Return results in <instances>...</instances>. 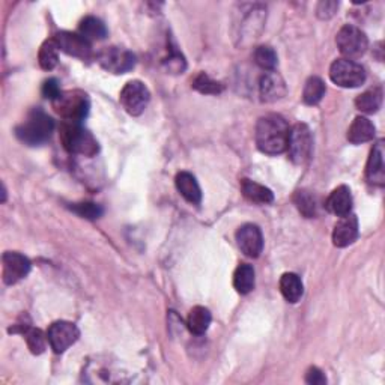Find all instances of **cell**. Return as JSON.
Segmentation results:
<instances>
[{
    "label": "cell",
    "instance_id": "6da1fadb",
    "mask_svg": "<svg viewBox=\"0 0 385 385\" xmlns=\"http://www.w3.org/2000/svg\"><path fill=\"white\" fill-rule=\"evenodd\" d=\"M289 134L291 128L280 115L262 116L256 124V145L268 155H278L287 151Z\"/></svg>",
    "mask_w": 385,
    "mask_h": 385
},
{
    "label": "cell",
    "instance_id": "7a4b0ae2",
    "mask_svg": "<svg viewBox=\"0 0 385 385\" xmlns=\"http://www.w3.org/2000/svg\"><path fill=\"white\" fill-rule=\"evenodd\" d=\"M55 129V120L41 109H33L21 124L15 128V134L23 143L39 146L48 142Z\"/></svg>",
    "mask_w": 385,
    "mask_h": 385
},
{
    "label": "cell",
    "instance_id": "3957f363",
    "mask_svg": "<svg viewBox=\"0 0 385 385\" xmlns=\"http://www.w3.org/2000/svg\"><path fill=\"white\" fill-rule=\"evenodd\" d=\"M60 140L68 152L77 155L93 156L100 150L96 138L80 125V122L65 120L60 127Z\"/></svg>",
    "mask_w": 385,
    "mask_h": 385
},
{
    "label": "cell",
    "instance_id": "277c9868",
    "mask_svg": "<svg viewBox=\"0 0 385 385\" xmlns=\"http://www.w3.org/2000/svg\"><path fill=\"white\" fill-rule=\"evenodd\" d=\"M53 107L66 122H82L89 113L91 102L89 96L82 91H66L53 101Z\"/></svg>",
    "mask_w": 385,
    "mask_h": 385
},
{
    "label": "cell",
    "instance_id": "5b68a950",
    "mask_svg": "<svg viewBox=\"0 0 385 385\" xmlns=\"http://www.w3.org/2000/svg\"><path fill=\"white\" fill-rule=\"evenodd\" d=\"M336 42L340 53L346 56L345 59L349 60L361 57L366 53L367 47H369V39H367L366 33L352 24H346L339 30Z\"/></svg>",
    "mask_w": 385,
    "mask_h": 385
},
{
    "label": "cell",
    "instance_id": "8992f818",
    "mask_svg": "<svg viewBox=\"0 0 385 385\" xmlns=\"http://www.w3.org/2000/svg\"><path fill=\"white\" fill-rule=\"evenodd\" d=\"M287 151L291 160L298 165H303L310 160L313 151V137L307 125L296 124L294 128H291Z\"/></svg>",
    "mask_w": 385,
    "mask_h": 385
},
{
    "label": "cell",
    "instance_id": "52a82bcc",
    "mask_svg": "<svg viewBox=\"0 0 385 385\" xmlns=\"http://www.w3.org/2000/svg\"><path fill=\"white\" fill-rule=\"evenodd\" d=\"M330 78L340 87H358L366 82V71L354 60L337 59L330 68Z\"/></svg>",
    "mask_w": 385,
    "mask_h": 385
},
{
    "label": "cell",
    "instance_id": "ba28073f",
    "mask_svg": "<svg viewBox=\"0 0 385 385\" xmlns=\"http://www.w3.org/2000/svg\"><path fill=\"white\" fill-rule=\"evenodd\" d=\"M151 100V93L150 89H147L146 84L138 82V80H133L128 82L124 89L120 91V96L119 101L131 116H138L142 115L145 111V109L147 107Z\"/></svg>",
    "mask_w": 385,
    "mask_h": 385
},
{
    "label": "cell",
    "instance_id": "9c48e42d",
    "mask_svg": "<svg viewBox=\"0 0 385 385\" xmlns=\"http://www.w3.org/2000/svg\"><path fill=\"white\" fill-rule=\"evenodd\" d=\"M80 336V331L75 327V323L68 321H57L51 323L47 331L48 345L56 354L65 352L69 346H73Z\"/></svg>",
    "mask_w": 385,
    "mask_h": 385
},
{
    "label": "cell",
    "instance_id": "30bf717a",
    "mask_svg": "<svg viewBox=\"0 0 385 385\" xmlns=\"http://www.w3.org/2000/svg\"><path fill=\"white\" fill-rule=\"evenodd\" d=\"M98 64L113 74H125L136 65V57L131 51L120 47H110L98 55Z\"/></svg>",
    "mask_w": 385,
    "mask_h": 385
},
{
    "label": "cell",
    "instance_id": "8fae6325",
    "mask_svg": "<svg viewBox=\"0 0 385 385\" xmlns=\"http://www.w3.org/2000/svg\"><path fill=\"white\" fill-rule=\"evenodd\" d=\"M55 41L57 42L59 50L64 53L87 60L92 56V46L91 42L86 38H83L80 33H73V32H60L55 37Z\"/></svg>",
    "mask_w": 385,
    "mask_h": 385
},
{
    "label": "cell",
    "instance_id": "7c38bea8",
    "mask_svg": "<svg viewBox=\"0 0 385 385\" xmlns=\"http://www.w3.org/2000/svg\"><path fill=\"white\" fill-rule=\"evenodd\" d=\"M236 244L247 258L256 259L264 250V236L256 224H244L236 232Z\"/></svg>",
    "mask_w": 385,
    "mask_h": 385
},
{
    "label": "cell",
    "instance_id": "4fadbf2b",
    "mask_svg": "<svg viewBox=\"0 0 385 385\" xmlns=\"http://www.w3.org/2000/svg\"><path fill=\"white\" fill-rule=\"evenodd\" d=\"M2 276L6 285H15L28 276L30 271V260L17 251H6L2 258Z\"/></svg>",
    "mask_w": 385,
    "mask_h": 385
},
{
    "label": "cell",
    "instance_id": "5bb4252c",
    "mask_svg": "<svg viewBox=\"0 0 385 385\" xmlns=\"http://www.w3.org/2000/svg\"><path fill=\"white\" fill-rule=\"evenodd\" d=\"M259 93L262 101L265 102H276L282 100L286 95V83L283 77L274 71L265 73L259 82Z\"/></svg>",
    "mask_w": 385,
    "mask_h": 385
},
{
    "label": "cell",
    "instance_id": "9a60e30c",
    "mask_svg": "<svg viewBox=\"0 0 385 385\" xmlns=\"http://www.w3.org/2000/svg\"><path fill=\"white\" fill-rule=\"evenodd\" d=\"M358 238V220L354 214L340 217L332 231V244L336 247H348Z\"/></svg>",
    "mask_w": 385,
    "mask_h": 385
},
{
    "label": "cell",
    "instance_id": "2e32d148",
    "mask_svg": "<svg viewBox=\"0 0 385 385\" xmlns=\"http://www.w3.org/2000/svg\"><path fill=\"white\" fill-rule=\"evenodd\" d=\"M384 142L379 140L376 143L372 151H370V156L367 160V165H366V178L373 186L382 187L385 183V161H384Z\"/></svg>",
    "mask_w": 385,
    "mask_h": 385
},
{
    "label": "cell",
    "instance_id": "e0dca14e",
    "mask_svg": "<svg viewBox=\"0 0 385 385\" xmlns=\"http://www.w3.org/2000/svg\"><path fill=\"white\" fill-rule=\"evenodd\" d=\"M328 211L337 217H345L351 214L352 209V195L351 190L346 186H340L332 190L330 197L327 199Z\"/></svg>",
    "mask_w": 385,
    "mask_h": 385
},
{
    "label": "cell",
    "instance_id": "ac0fdd59",
    "mask_svg": "<svg viewBox=\"0 0 385 385\" xmlns=\"http://www.w3.org/2000/svg\"><path fill=\"white\" fill-rule=\"evenodd\" d=\"M177 188L181 192V196L192 205H199L202 200V190L199 187L197 179L188 172H181L174 178Z\"/></svg>",
    "mask_w": 385,
    "mask_h": 385
},
{
    "label": "cell",
    "instance_id": "d6986e66",
    "mask_svg": "<svg viewBox=\"0 0 385 385\" xmlns=\"http://www.w3.org/2000/svg\"><path fill=\"white\" fill-rule=\"evenodd\" d=\"M373 137H375V125L364 116L355 118L352 125L348 129V140L354 145L370 142Z\"/></svg>",
    "mask_w": 385,
    "mask_h": 385
},
{
    "label": "cell",
    "instance_id": "ffe728a7",
    "mask_svg": "<svg viewBox=\"0 0 385 385\" xmlns=\"http://www.w3.org/2000/svg\"><path fill=\"white\" fill-rule=\"evenodd\" d=\"M241 190L244 192V196H246L253 204L268 205L274 200L273 191L267 188L265 186H260V183L251 181V179H242L241 181Z\"/></svg>",
    "mask_w": 385,
    "mask_h": 385
},
{
    "label": "cell",
    "instance_id": "44dd1931",
    "mask_svg": "<svg viewBox=\"0 0 385 385\" xmlns=\"http://www.w3.org/2000/svg\"><path fill=\"white\" fill-rule=\"evenodd\" d=\"M280 291L287 303H298L303 296L304 287L301 278L294 273H286L280 278Z\"/></svg>",
    "mask_w": 385,
    "mask_h": 385
},
{
    "label": "cell",
    "instance_id": "7402d4cb",
    "mask_svg": "<svg viewBox=\"0 0 385 385\" xmlns=\"http://www.w3.org/2000/svg\"><path fill=\"white\" fill-rule=\"evenodd\" d=\"M211 319H213L211 312H209L206 307H202V305H197V307H192L190 310L187 318V325L192 334L200 336V334H205L208 331L209 325H211Z\"/></svg>",
    "mask_w": 385,
    "mask_h": 385
},
{
    "label": "cell",
    "instance_id": "603a6c76",
    "mask_svg": "<svg viewBox=\"0 0 385 385\" xmlns=\"http://www.w3.org/2000/svg\"><path fill=\"white\" fill-rule=\"evenodd\" d=\"M233 286L236 292L250 294L255 289V269L249 264H241L233 274Z\"/></svg>",
    "mask_w": 385,
    "mask_h": 385
},
{
    "label": "cell",
    "instance_id": "cb8c5ba5",
    "mask_svg": "<svg viewBox=\"0 0 385 385\" xmlns=\"http://www.w3.org/2000/svg\"><path fill=\"white\" fill-rule=\"evenodd\" d=\"M80 35L87 41H100L107 37V28L96 17H86L80 23Z\"/></svg>",
    "mask_w": 385,
    "mask_h": 385
},
{
    "label": "cell",
    "instance_id": "d4e9b609",
    "mask_svg": "<svg viewBox=\"0 0 385 385\" xmlns=\"http://www.w3.org/2000/svg\"><path fill=\"white\" fill-rule=\"evenodd\" d=\"M382 104V89L381 87H372V89L363 92L357 96L355 106L358 110L364 113H375L378 111Z\"/></svg>",
    "mask_w": 385,
    "mask_h": 385
},
{
    "label": "cell",
    "instance_id": "484cf974",
    "mask_svg": "<svg viewBox=\"0 0 385 385\" xmlns=\"http://www.w3.org/2000/svg\"><path fill=\"white\" fill-rule=\"evenodd\" d=\"M21 330L20 332L26 339V343H28L30 352L35 355H39L46 351V343L48 342V339L42 334V331L38 328H33L30 325H20Z\"/></svg>",
    "mask_w": 385,
    "mask_h": 385
},
{
    "label": "cell",
    "instance_id": "4316f807",
    "mask_svg": "<svg viewBox=\"0 0 385 385\" xmlns=\"http://www.w3.org/2000/svg\"><path fill=\"white\" fill-rule=\"evenodd\" d=\"M323 95H325V83L319 77H310L304 86L303 101L307 106H316L323 98Z\"/></svg>",
    "mask_w": 385,
    "mask_h": 385
},
{
    "label": "cell",
    "instance_id": "83f0119b",
    "mask_svg": "<svg viewBox=\"0 0 385 385\" xmlns=\"http://www.w3.org/2000/svg\"><path fill=\"white\" fill-rule=\"evenodd\" d=\"M38 60H39V65L42 69H46V71H51L57 62H59V46L57 42L53 39H48L39 48V55H38Z\"/></svg>",
    "mask_w": 385,
    "mask_h": 385
},
{
    "label": "cell",
    "instance_id": "f1b7e54d",
    "mask_svg": "<svg viewBox=\"0 0 385 385\" xmlns=\"http://www.w3.org/2000/svg\"><path fill=\"white\" fill-rule=\"evenodd\" d=\"M294 202L304 217L312 218L316 215V209H318L316 199H314V196H312L309 191H304V190L296 191L294 196Z\"/></svg>",
    "mask_w": 385,
    "mask_h": 385
},
{
    "label": "cell",
    "instance_id": "f546056e",
    "mask_svg": "<svg viewBox=\"0 0 385 385\" xmlns=\"http://www.w3.org/2000/svg\"><path fill=\"white\" fill-rule=\"evenodd\" d=\"M255 62L265 71H274L277 66V53L268 46H260L255 50Z\"/></svg>",
    "mask_w": 385,
    "mask_h": 385
},
{
    "label": "cell",
    "instance_id": "4dcf8cb0",
    "mask_svg": "<svg viewBox=\"0 0 385 385\" xmlns=\"http://www.w3.org/2000/svg\"><path fill=\"white\" fill-rule=\"evenodd\" d=\"M192 87H195V89L199 91L200 93H205V95H217L223 91V84L213 80V78L205 73H200L195 78V82H192Z\"/></svg>",
    "mask_w": 385,
    "mask_h": 385
},
{
    "label": "cell",
    "instance_id": "1f68e13d",
    "mask_svg": "<svg viewBox=\"0 0 385 385\" xmlns=\"http://www.w3.org/2000/svg\"><path fill=\"white\" fill-rule=\"evenodd\" d=\"M71 211H74L77 215H80L83 218H87V220H96L102 215V208L98 204L93 202H82V204H75L71 206Z\"/></svg>",
    "mask_w": 385,
    "mask_h": 385
},
{
    "label": "cell",
    "instance_id": "d6a6232c",
    "mask_svg": "<svg viewBox=\"0 0 385 385\" xmlns=\"http://www.w3.org/2000/svg\"><path fill=\"white\" fill-rule=\"evenodd\" d=\"M164 64H165V66H168L169 71H172L174 74H179L183 71V69H186V60H183L181 53H178V51L173 48L170 50L169 59L164 60Z\"/></svg>",
    "mask_w": 385,
    "mask_h": 385
},
{
    "label": "cell",
    "instance_id": "836d02e7",
    "mask_svg": "<svg viewBox=\"0 0 385 385\" xmlns=\"http://www.w3.org/2000/svg\"><path fill=\"white\" fill-rule=\"evenodd\" d=\"M339 10V2H332V0H325V2H321L318 5V17L322 20H328L334 15Z\"/></svg>",
    "mask_w": 385,
    "mask_h": 385
},
{
    "label": "cell",
    "instance_id": "e575fe53",
    "mask_svg": "<svg viewBox=\"0 0 385 385\" xmlns=\"http://www.w3.org/2000/svg\"><path fill=\"white\" fill-rule=\"evenodd\" d=\"M60 93H62V91H60L56 78H48V80L42 84V95L46 96L47 100H50L51 102H53Z\"/></svg>",
    "mask_w": 385,
    "mask_h": 385
},
{
    "label": "cell",
    "instance_id": "d590c367",
    "mask_svg": "<svg viewBox=\"0 0 385 385\" xmlns=\"http://www.w3.org/2000/svg\"><path fill=\"white\" fill-rule=\"evenodd\" d=\"M305 382L312 385H323L327 382V378L318 367H310L307 370V375H305Z\"/></svg>",
    "mask_w": 385,
    "mask_h": 385
}]
</instances>
